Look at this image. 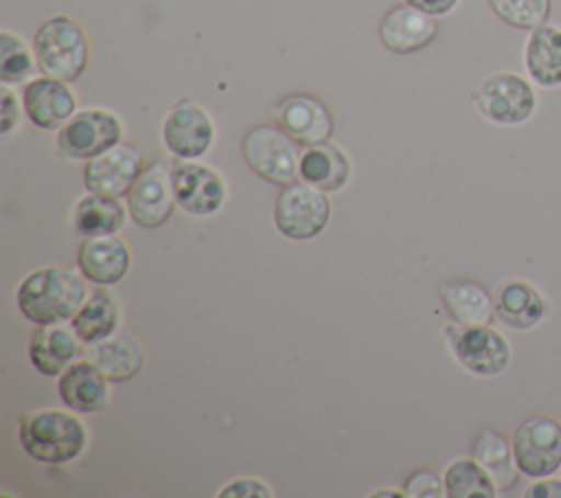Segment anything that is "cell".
<instances>
[{"mask_svg":"<svg viewBox=\"0 0 561 498\" xmlns=\"http://www.w3.org/2000/svg\"><path fill=\"white\" fill-rule=\"evenodd\" d=\"M118 320V301L105 290V285H96L70 320V327L85 344H96L116 331Z\"/></svg>","mask_w":561,"mask_h":498,"instance_id":"obj_25","label":"cell"},{"mask_svg":"<svg viewBox=\"0 0 561 498\" xmlns=\"http://www.w3.org/2000/svg\"><path fill=\"white\" fill-rule=\"evenodd\" d=\"M219 498H243V496H259V498H272L274 491L270 489L267 483L259 480V478H252V476H241V478H234L230 483H226L219 494Z\"/></svg>","mask_w":561,"mask_h":498,"instance_id":"obj_32","label":"cell"},{"mask_svg":"<svg viewBox=\"0 0 561 498\" xmlns=\"http://www.w3.org/2000/svg\"><path fill=\"white\" fill-rule=\"evenodd\" d=\"M110 380L88 358L70 364L57 382V395L66 408L88 415L99 412L110 404Z\"/></svg>","mask_w":561,"mask_h":498,"instance_id":"obj_19","label":"cell"},{"mask_svg":"<svg viewBox=\"0 0 561 498\" xmlns=\"http://www.w3.org/2000/svg\"><path fill=\"white\" fill-rule=\"evenodd\" d=\"M410 7H416L430 15H445L449 13L458 0H403Z\"/></svg>","mask_w":561,"mask_h":498,"instance_id":"obj_35","label":"cell"},{"mask_svg":"<svg viewBox=\"0 0 561 498\" xmlns=\"http://www.w3.org/2000/svg\"><path fill=\"white\" fill-rule=\"evenodd\" d=\"M445 494L449 498H495L497 485L491 474L473 459L462 456L447 465L445 474Z\"/></svg>","mask_w":561,"mask_h":498,"instance_id":"obj_28","label":"cell"},{"mask_svg":"<svg viewBox=\"0 0 561 498\" xmlns=\"http://www.w3.org/2000/svg\"><path fill=\"white\" fill-rule=\"evenodd\" d=\"M88 358L101 369L112 384H123L136 377L145 364L142 344L134 336H110L90 344Z\"/></svg>","mask_w":561,"mask_h":498,"instance_id":"obj_23","label":"cell"},{"mask_svg":"<svg viewBox=\"0 0 561 498\" xmlns=\"http://www.w3.org/2000/svg\"><path fill=\"white\" fill-rule=\"evenodd\" d=\"M276 123L298 143V145H318L327 143L333 136L335 123L329 107L313 94L296 92L287 94L276 105Z\"/></svg>","mask_w":561,"mask_h":498,"instance_id":"obj_14","label":"cell"},{"mask_svg":"<svg viewBox=\"0 0 561 498\" xmlns=\"http://www.w3.org/2000/svg\"><path fill=\"white\" fill-rule=\"evenodd\" d=\"M85 281L81 272L61 265L33 270L18 285V309L37 327L72 320L90 294Z\"/></svg>","mask_w":561,"mask_h":498,"instance_id":"obj_1","label":"cell"},{"mask_svg":"<svg viewBox=\"0 0 561 498\" xmlns=\"http://www.w3.org/2000/svg\"><path fill=\"white\" fill-rule=\"evenodd\" d=\"M445 336L458 364L473 375L493 377L511 364V342L491 325L451 322Z\"/></svg>","mask_w":561,"mask_h":498,"instance_id":"obj_7","label":"cell"},{"mask_svg":"<svg viewBox=\"0 0 561 498\" xmlns=\"http://www.w3.org/2000/svg\"><path fill=\"white\" fill-rule=\"evenodd\" d=\"M175 202L191 215H213L226 200V184L221 176L208 165L195 160H180L171 167Z\"/></svg>","mask_w":561,"mask_h":498,"instance_id":"obj_13","label":"cell"},{"mask_svg":"<svg viewBox=\"0 0 561 498\" xmlns=\"http://www.w3.org/2000/svg\"><path fill=\"white\" fill-rule=\"evenodd\" d=\"M37 68L59 81H77L90 61V42L81 24L68 15L48 18L33 37Z\"/></svg>","mask_w":561,"mask_h":498,"instance_id":"obj_3","label":"cell"},{"mask_svg":"<svg viewBox=\"0 0 561 498\" xmlns=\"http://www.w3.org/2000/svg\"><path fill=\"white\" fill-rule=\"evenodd\" d=\"M35 53L11 31L0 33V79L4 86L24 83L35 70Z\"/></svg>","mask_w":561,"mask_h":498,"instance_id":"obj_29","label":"cell"},{"mask_svg":"<svg viewBox=\"0 0 561 498\" xmlns=\"http://www.w3.org/2000/svg\"><path fill=\"white\" fill-rule=\"evenodd\" d=\"M20 123V107L15 94L4 86L0 94V129L2 134H9Z\"/></svg>","mask_w":561,"mask_h":498,"instance_id":"obj_33","label":"cell"},{"mask_svg":"<svg viewBox=\"0 0 561 498\" xmlns=\"http://www.w3.org/2000/svg\"><path fill=\"white\" fill-rule=\"evenodd\" d=\"M471 99L478 112L495 125L526 123L537 107L533 86L515 72L489 75L471 94Z\"/></svg>","mask_w":561,"mask_h":498,"instance_id":"obj_8","label":"cell"},{"mask_svg":"<svg viewBox=\"0 0 561 498\" xmlns=\"http://www.w3.org/2000/svg\"><path fill=\"white\" fill-rule=\"evenodd\" d=\"M123 140V123L107 110H81L57 134V149L72 160H90Z\"/></svg>","mask_w":561,"mask_h":498,"instance_id":"obj_9","label":"cell"},{"mask_svg":"<svg viewBox=\"0 0 561 498\" xmlns=\"http://www.w3.org/2000/svg\"><path fill=\"white\" fill-rule=\"evenodd\" d=\"M524 498H561V478H554V474L533 478V483L524 489Z\"/></svg>","mask_w":561,"mask_h":498,"instance_id":"obj_34","label":"cell"},{"mask_svg":"<svg viewBox=\"0 0 561 498\" xmlns=\"http://www.w3.org/2000/svg\"><path fill=\"white\" fill-rule=\"evenodd\" d=\"M471 456L491 474L497 491H508L519 480V469L513 456L511 441L497 430H480L471 445Z\"/></svg>","mask_w":561,"mask_h":498,"instance_id":"obj_27","label":"cell"},{"mask_svg":"<svg viewBox=\"0 0 561 498\" xmlns=\"http://www.w3.org/2000/svg\"><path fill=\"white\" fill-rule=\"evenodd\" d=\"M489 7L504 24L533 31L546 24L552 0H489Z\"/></svg>","mask_w":561,"mask_h":498,"instance_id":"obj_30","label":"cell"},{"mask_svg":"<svg viewBox=\"0 0 561 498\" xmlns=\"http://www.w3.org/2000/svg\"><path fill=\"white\" fill-rule=\"evenodd\" d=\"M83 340L75 333L72 327L42 325L28 344L31 364L46 377H59L70 364L81 360Z\"/></svg>","mask_w":561,"mask_h":498,"instance_id":"obj_20","label":"cell"},{"mask_svg":"<svg viewBox=\"0 0 561 498\" xmlns=\"http://www.w3.org/2000/svg\"><path fill=\"white\" fill-rule=\"evenodd\" d=\"M127 211L123 202L114 195L101 193H85L75 206V228L83 237H103L114 235L125 226Z\"/></svg>","mask_w":561,"mask_h":498,"instance_id":"obj_26","label":"cell"},{"mask_svg":"<svg viewBox=\"0 0 561 498\" xmlns=\"http://www.w3.org/2000/svg\"><path fill=\"white\" fill-rule=\"evenodd\" d=\"M131 265L129 246L114 235L85 237L77 250L79 272L94 285L118 283Z\"/></svg>","mask_w":561,"mask_h":498,"instance_id":"obj_17","label":"cell"},{"mask_svg":"<svg viewBox=\"0 0 561 498\" xmlns=\"http://www.w3.org/2000/svg\"><path fill=\"white\" fill-rule=\"evenodd\" d=\"M331 217V202L327 191L307 184L291 182L280 189L274 202V224L280 235L294 241H307L318 237Z\"/></svg>","mask_w":561,"mask_h":498,"instance_id":"obj_5","label":"cell"},{"mask_svg":"<svg viewBox=\"0 0 561 498\" xmlns=\"http://www.w3.org/2000/svg\"><path fill=\"white\" fill-rule=\"evenodd\" d=\"M145 171L142 149L134 143L121 140L96 158L85 160L83 184L90 193L101 195H127L140 173Z\"/></svg>","mask_w":561,"mask_h":498,"instance_id":"obj_10","label":"cell"},{"mask_svg":"<svg viewBox=\"0 0 561 498\" xmlns=\"http://www.w3.org/2000/svg\"><path fill=\"white\" fill-rule=\"evenodd\" d=\"M248 167L263 180L287 186L300 178V147L280 125H254L241 143Z\"/></svg>","mask_w":561,"mask_h":498,"instance_id":"obj_4","label":"cell"},{"mask_svg":"<svg viewBox=\"0 0 561 498\" xmlns=\"http://www.w3.org/2000/svg\"><path fill=\"white\" fill-rule=\"evenodd\" d=\"M517 469L528 478L552 476L561 469V421L552 415L526 417L511 437Z\"/></svg>","mask_w":561,"mask_h":498,"instance_id":"obj_6","label":"cell"},{"mask_svg":"<svg viewBox=\"0 0 561 498\" xmlns=\"http://www.w3.org/2000/svg\"><path fill=\"white\" fill-rule=\"evenodd\" d=\"M298 173L302 182L313 184L327 193H335L348 182L351 162L337 145L327 140V143L309 145L300 154Z\"/></svg>","mask_w":561,"mask_h":498,"instance_id":"obj_22","label":"cell"},{"mask_svg":"<svg viewBox=\"0 0 561 498\" xmlns=\"http://www.w3.org/2000/svg\"><path fill=\"white\" fill-rule=\"evenodd\" d=\"M495 318L515 331H528L537 327L546 314L548 303L543 294L524 279H506L493 290Z\"/></svg>","mask_w":561,"mask_h":498,"instance_id":"obj_18","label":"cell"},{"mask_svg":"<svg viewBox=\"0 0 561 498\" xmlns=\"http://www.w3.org/2000/svg\"><path fill=\"white\" fill-rule=\"evenodd\" d=\"M403 491L410 498H440V496H447L445 494V480L427 467H419L412 474H408Z\"/></svg>","mask_w":561,"mask_h":498,"instance_id":"obj_31","label":"cell"},{"mask_svg":"<svg viewBox=\"0 0 561 498\" xmlns=\"http://www.w3.org/2000/svg\"><path fill=\"white\" fill-rule=\"evenodd\" d=\"M22 107L35 127L61 129L77 114V97L66 81L44 75L24 86Z\"/></svg>","mask_w":561,"mask_h":498,"instance_id":"obj_15","label":"cell"},{"mask_svg":"<svg viewBox=\"0 0 561 498\" xmlns=\"http://www.w3.org/2000/svg\"><path fill=\"white\" fill-rule=\"evenodd\" d=\"M440 301L451 320L460 325H491L495 318L493 294L471 279H451L443 283Z\"/></svg>","mask_w":561,"mask_h":498,"instance_id":"obj_21","label":"cell"},{"mask_svg":"<svg viewBox=\"0 0 561 498\" xmlns=\"http://www.w3.org/2000/svg\"><path fill=\"white\" fill-rule=\"evenodd\" d=\"M438 35V24L434 15L410 7L397 4L379 22L381 44L397 55H410L425 48Z\"/></svg>","mask_w":561,"mask_h":498,"instance_id":"obj_16","label":"cell"},{"mask_svg":"<svg viewBox=\"0 0 561 498\" xmlns=\"http://www.w3.org/2000/svg\"><path fill=\"white\" fill-rule=\"evenodd\" d=\"M530 79L543 88L561 86V29L541 24L530 31L524 48Z\"/></svg>","mask_w":561,"mask_h":498,"instance_id":"obj_24","label":"cell"},{"mask_svg":"<svg viewBox=\"0 0 561 498\" xmlns=\"http://www.w3.org/2000/svg\"><path fill=\"white\" fill-rule=\"evenodd\" d=\"M173 173L162 160L145 167L131 191L127 193V208L131 219L142 228L162 226L175 208Z\"/></svg>","mask_w":561,"mask_h":498,"instance_id":"obj_11","label":"cell"},{"mask_svg":"<svg viewBox=\"0 0 561 498\" xmlns=\"http://www.w3.org/2000/svg\"><path fill=\"white\" fill-rule=\"evenodd\" d=\"M162 140L175 158L195 160L210 149L215 140V123L202 105L186 99L167 114Z\"/></svg>","mask_w":561,"mask_h":498,"instance_id":"obj_12","label":"cell"},{"mask_svg":"<svg viewBox=\"0 0 561 498\" xmlns=\"http://www.w3.org/2000/svg\"><path fill=\"white\" fill-rule=\"evenodd\" d=\"M370 496H405V491H392V489H379V491H373Z\"/></svg>","mask_w":561,"mask_h":498,"instance_id":"obj_36","label":"cell"},{"mask_svg":"<svg viewBox=\"0 0 561 498\" xmlns=\"http://www.w3.org/2000/svg\"><path fill=\"white\" fill-rule=\"evenodd\" d=\"M18 437L31 459L48 465L75 461L88 443L85 426L64 410L24 412L20 417Z\"/></svg>","mask_w":561,"mask_h":498,"instance_id":"obj_2","label":"cell"}]
</instances>
